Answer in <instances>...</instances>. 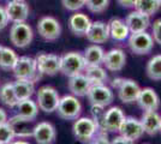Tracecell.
Returning a JSON list of instances; mask_svg holds the SVG:
<instances>
[{"mask_svg":"<svg viewBox=\"0 0 161 144\" xmlns=\"http://www.w3.org/2000/svg\"><path fill=\"white\" fill-rule=\"evenodd\" d=\"M112 87L118 91V97L123 103L136 102L138 94L141 91V87L138 83L135 82L134 79H126V78H115L112 81Z\"/></svg>","mask_w":161,"mask_h":144,"instance_id":"1","label":"cell"},{"mask_svg":"<svg viewBox=\"0 0 161 144\" xmlns=\"http://www.w3.org/2000/svg\"><path fill=\"white\" fill-rule=\"evenodd\" d=\"M99 124L93 118L82 117L75 120L72 126V132L76 139L80 143H90L96 131L99 130Z\"/></svg>","mask_w":161,"mask_h":144,"instance_id":"2","label":"cell"},{"mask_svg":"<svg viewBox=\"0 0 161 144\" xmlns=\"http://www.w3.org/2000/svg\"><path fill=\"white\" fill-rule=\"evenodd\" d=\"M12 71H14L16 79H30L35 83L42 76L37 71L36 59H34L31 56H27V55L18 58Z\"/></svg>","mask_w":161,"mask_h":144,"instance_id":"3","label":"cell"},{"mask_svg":"<svg viewBox=\"0 0 161 144\" xmlns=\"http://www.w3.org/2000/svg\"><path fill=\"white\" fill-rule=\"evenodd\" d=\"M58 117L63 120H76L80 117L82 113V103L75 95H64L60 97L57 110Z\"/></svg>","mask_w":161,"mask_h":144,"instance_id":"4","label":"cell"},{"mask_svg":"<svg viewBox=\"0 0 161 144\" xmlns=\"http://www.w3.org/2000/svg\"><path fill=\"white\" fill-rule=\"evenodd\" d=\"M84 69L86 61L80 52H67L60 56V72L64 76L72 77L83 72Z\"/></svg>","mask_w":161,"mask_h":144,"instance_id":"5","label":"cell"},{"mask_svg":"<svg viewBox=\"0 0 161 144\" xmlns=\"http://www.w3.org/2000/svg\"><path fill=\"white\" fill-rule=\"evenodd\" d=\"M154 39L152 34L146 31L140 33H131L128 37V46L130 51L137 55L149 54L154 48Z\"/></svg>","mask_w":161,"mask_h":144,"instance_id":"6","label":"cell"},{"mask_svg":"<svg viewBox=\"0 0 161 144\" xmlns=\"http://www.w3.org/2000/svg\"><path fill=\"white\" fill-rule=\"evenodd\" d=\"M60 96L58 91L51 85H43L36 93V102L39 109L43 110L45 113H53L57 110Z\"/></svg>","mask_w":161,"mask_h":144,"instance_id":"7","label":"cell"},{"mask_svg":"<svg viewBox=\"0 0 161 144\" xmlns=\"http://www.w3.org/2000/svg\"><path fill=\"white\" fill-rule=\"evenodd\" d=\"M34 39V33L31 27L27 22L14 23L10 29V41L17 48L28 47Z\"/></svg>","mask_w":161,"mask_h":144,"instance_id":"8","label":"cell"},{"mask_svg":"<svg viewBox=\"0 0 161 144\" xmlns=\"http://www.w3.org/2000/svg\"><path fill=\"white\" fill-rule=\"evenodd\" d=\"M87 97L90 104L107 107L114 100V94L112 89L106 85V83H96L92 84V87L88 90Z\"/></svg>","mask_w":161,"mask_h":144,"instance_id":"9","label":"cell"},{"mask_svg":"<svg viewBox=\"0 0 161 144\" xmlns=\"http://www.w3.org/2000/svg\"><path fill=\"white\" fill-rule=\"evenodd\" d=\"M37 31L46 41H55L60 37L61 25L57 18L52 16H45L37 22Z\"/></svg>","mask_w":161,"mask_h":144,"instance_id":"10","label":"cell"},{"mask_svg":"<svg viewBox=\"0 0 161 144\" xmlns=\"http://www.w3.org/2000/svg\"><path fill=\"white\" fill-rule=\"evenodd\" d=\"M36 65L41 75L54 76L60 72V56L53 53H40L37 54Z\"/></svg>","mask_w":161,"mask_h":144,"instance_id":"11","label":"cell"},{"mask_svg":"<svg viewBox=\"0 0 161 144\" xmlns=\"http://www.w3.org/2000/svg\"><path fill=\"white\" fill-rule=\"evenodd\" d=\"M124 119L125 114L123 109L117 106H113L107 110H105L100 121V127L105 129L107 132H118Z\"/></svg>","mask_w":161,"mask_h":144,"instance_id":"12","label":"cell"},{"mask_svg":"<svg viewBox=\"0 0 161 144\" xmlns=\"http://www.w3.org/2000/svg\"><path fill=\"white\" fill-rule=\"evenodd\" d=\"M5 10H6L8 21L12 23L27 22L29 12H30L29 5L24 0H10Z\"/></svg>","mask_w":161,"mask_h":144,"instance_id":"13","label":"cell"},{"mask_svg":"<svg viewBox=\"0 0 161 144\" xmlns=\"http://www.w3.org/2000/svg\"><path fill=\"white\" fill-rule=\"evenodd\" d=\"M126 64V54L120 48H113L103 55L102 65L111 72H119Z\"/></svg>","mask_w":161,"mask_h":144,"instance_id":"14","label":"cell"},{"mask_svg":"<svg viewBox=\"0 0 161 144\" xmlns=\"http://www.w3.org/2000/svg\"><path fill=\"white\" fill-rule=\"evenodd\" d=\"M118 132L120 133L121 136L128 138L131 143H134L137 139H140L143 136V133H144L141 120H138V119H136L134 117H125Z\"/></svg>","mask_w":161,"mask_h":144,"instance_id":"15","label":"cell"},{"mask_svg":"<svg viewBox=\"0 0 161 144\" xmlns=\"http://www.w3.org/2000/svg\"><path fill=\"white\" fill-rule=\"evenodd\" d=\"M86 37L89 42L95 43V45H101L105 43L109 39V28L108 23L101 21L92 22L90 27L88 29Z\"/></svg>","mask_w":161,"mask_h":144,"instance_id":"16","label":"cell"},{"mask_svg":"<svg viewBox=\"0 0 161 144\" xmlns=\"http://www.w3.org/2000/svg\"><path fill=\"white\" fill-rule=\"evenodd\" d=\"M33 137L36 143L39 144H51L55 142L57 131L55 127L48 121H41L34 126Z\"/></svg>","mask_w":161,"mask_h":144,"instance_id":"17","label":"cell"},{"mask_svg":"<svg viewBox=\"0 0 161 144\" xmlns=\"http://www.w3.org/2000/svg\"><path fill=\"white\" fill-rule=\"evenodd\" d=\"M7 123L11 126V129L14 131V137L18 138H29L33 136L34 126L31 120H28L24 118L19 117L18 114H16L10 119H7Z\"/></svg>","mask_w":161,"mask_h":144,"instance_id":"18","label":"cell"},{"mask_svg":"<svg viewBox=\"0 0 161 144\" xmlns=\"http://www.w3.org/2000/svg\"><path fill=\"white\" fill-rule=\"evenodd\" d=\"M125 23H126L129 30H130V34L131 33L146 31L150 25V17L148 14H144L140 11H137V10H135L126 16Z\"/></svg>","mask_w":161,"mask_h":144,"instance_id":"19","label":"cell"},{"mask_svg":"<svg viewBox=\"0 0 161 144\" xmlns=\"http://www.w3.org/2000/svg\"><path fill=\"white\" fill-rule=\"evenodd\" d=\"M67 87L72 95L77 97H83V96H87L88 90L92 87V82L83 72H80L78 75L69 77Z\"/></svg>","mask_w":161,"mask_h":144,"instance_id":"20","label":"cell"},{"mask_svg":"<svg viewBox=\"0 0 161 144\" xmlns=\"http://www.w3.org/2000/svg\"><path fill=\"white\" fill-rule=\"evenodd\" d=\"M136 102L138 103V106L143 110H158L159 107H160L159 95L152 88H143V89H141Z\"/></svg>","mask_w":161,"mask_h":144,"instance_id":"21","label":"cell"},{"mask_svg":"<svg viewBox=\"0 0 161 144\" xmlns=\"http://www.w3.org/2000/svg\"><path fill=\"white\" fill-rule=\"evenodd\" d=\"M90 24H92L90 18L82 12L76 11V13L69 18V29L75 36H86Z\"/></svg>","mask_w":161,"mask_h":144,"instance_id":"22","label":"cell"},{"mask_svg":"<svg viewBox=\"0 0 161 144\" xmlns=\"http://www.w3.org/2000/svg\"><path fill=\"white\" fill-rule=\"evenodd\" d=\"M161 117L156 110H144L141 118V124L144 133L149 136H155L159 132Z\"/></svg>","mask_w":161,"mask_h":144,"instance_id":"23","label":"cell"},{"mask_svg":"<svg viewBox=\"0 0 161 144\" xmlns=\"http://www.w3.org/2000/svg\"><path fill=\"white\" fill-rule=\"evenodd\" d=\"M16 108V114H18L19 117L31 120L34 121L37 114H39V106L36 101H33L31 97L30 99H25V100H19L17 104L14 106Z\"/></svg>","mask_w":161,"mask_h":144,"instance_id":"24","label":"cell"},{"mask_svg":"<svg viewBox=\"0 0 161 144\" xmlns=\"http://www.w3.org/2000/svg\"><path fill=\"white\" fill-rule=\"evenodd\" d=\"M108 28H109V37L117 42L125 41L130 35V30H129L128 25L125 21H123L120 18H113L108 23Z\"/></svg>","mask_w":161,"mask_h":144,"instance_id":"25","label":"cell"},{"mask_svg":"<svg viewBox=\"0 0 161 144\" xmlns=\"http://www.w3.org/2000/svg\"><path fill=\"white\" fill-rule=\"evenodd\" d=\"M103 55H105V51L103 48L93 43L92 46L86 48L84 51V61H86V66H93V65H101L102 60H103Z\"/></svg>","mask_w":161,"mask_h":144,"instance_id":"26","label":"cell"},{"mask_svg":"<svg viewBox=\"0 0 161 144\" xmlns=\"http://www.w3.org/2000/svg\"><path fill=\"white\" fill-rule=\"evenodd\" d=\"M14 89L18 101L30 99L35 93V82L30 79H16L14 83Z\"/></svg>","mask_w":161,"mask_h":144,"instance_id":"27","label":"cell"},{"mask_svg":"<svg viewBox=\"0 0 161 144\" xmlns=\"http://www.w3.org/2000/svg\"><path fill=\"white\" fill-rule=\"evenodd\" d=\"M84 75L89 78L92 84L96 83H106L108 81V76L106 69L101 67V65H93V66H86Z\"/></svg>","mask_w":161,"mask_h":144,"instance_id":"28","label":"cell"},{"mask_svg":"<svg viewBox=\"0 0 161 144\" xmlns=\"http://www.w3.org/2000/svg\"><path fill=\"white\" fill-rule=\"evenodd\" d=\"M0 101L7 107L14 108V106L18 102V99L14 93V83H5L0 87Z\"/></svg>","mask_w":161,"mask_h":144,"instance_id":"29","label":"cell"},{"mask_svg":"<svg viewBox=\"0 0 161 144\" xmlns=\"http://www.w3.org/2000/svg\"><path fill=\"white\" fill-rule=\"evenodd\" d=\"M146 72L152 81H161V54L154 55L148 60Z\"/></svg>","mask_w":161,"mask_h":144,"instance_id":"30","label":"cell"},{"mask_svg":"<svg viewBox=\"0 0 161 144\" xmlns=\"http://www.w3.org/2000/svg\"><path fill=\"white\" fill-rule=\"evenodd\" d=\"M18 55L14 49L8 47L3 48V54H1V60H0V69L4 71H12L18 60Z\"/></svg>","mask_w":161,"mask_h":144,"instance_id":"31","label":"cell"},{"mask_svg":"<svg viewBox=\"0 0 161 144\" xmlns=\"http://www.w3.org/2000/svg\"><path fill=\"white\" fill-rule=\"evenodd\" d=\"M159 8H160V5H159L158 0H137V3L135 5V10L144 14H148L149 17L156 13L159 11Z\"/></svg>","mask_w":161,"mask_h":144,"instance_id":"32","label":"cell"},{"mask_svg":"<svg viewBox=\"0 0 161 144\" xmlns=\"http://www.w3.org/2000/svg\"><path fill=\"white\" fill-rule=\"evenodd\" d=\"M109 0H86V6L93 13H102L107 10Z\"/></svg>","mask_w":161,"mask_h":144,"instance_id":"33","label":"cell"},{"mask_svg":"<svg viewBox=\"0 0 161 144\" xmlns=\"http://www.w3.org/2000/svg\"><path fill=\"white\" fill-rule=\"evenodd\" d=\"M14 131L8 123L0 124V144H8L14 141Z\"/></svg>","mask_w":161,"mask_h":144,"instance_id":"34","label":"cell"},{"mask_svg":"<svg viewBox=\"0 0 161 144\" xmlns=\"http://www.w3.org/2000/svg\"><path fill=\"white\" fill-rule=\"evenodd\" d=\"M61 4L67 11L76 12L83 6H86V0H61Z\"/></svg>","mask_w":161,"mask_h":144,"instance_id":"35","label":"cell"},{"mask_svg":"<svg viewBox=\"0 0 161 144\" xmlns=\"http://www.w3.org/2000/svg\"><path fill=\"white\" fill-rule=\"evenodd\" d=\"M152 36L154 42L161 46V18L156 19L152 25Z\"/></svg>","mask_w":161,"mask_h":144,"instance_id":"36","label":"cell"},{"mask_svg":"<svg viewBox=\"0 0 161 144\" xmlns=\"http://www.w3.org/2000/svg\"><path fill=\"white\" fill-rule=\"evenodd\" d=\"M90 143H109L107 131L102 127H99V130L96 131V133H95V136L93 137Z\"/></svg>","mask_w":161,"mask_h":144,"instance_id":"37","label":"cell"},{"mask_svg":"<svg viewBox=\"0 0 161 144\" xmlns=\"http://www.w3.org/2000/svg\"><path fill=\"white\" fill-rule=\"evenodd\" d=\"M103 113H105V107L92 104V115H93L92 118L94 119L96 123L99 124V126H100V121H101V119H102Z\"/></svg>","mask_w":161,"mask_h":144,"instance_id":"38","label":"cell"},{"mask_svg":"<svg viewBox=\"0 0 161 144\" xmlns=\"http://www.w3.org/2000/svg\"><path fill=\"white\" fill-rule=\"evenodd\" d=\"M8 22L10 21H8V17H7L5 7L0 6V30L5 29L7 27V24H8Z\"/></svg>","mask_w":161,"mask_h":144,"instance_id":"39","label":"cell"},{"mask_svg":"<svg viewBox=\"0 0 161 144\" xmlns=\"http://www.w3.org/2000/svg\"><path fill=\"white\" fill-rule=\"evenodd\" d=\"M111 143H113V144H129V143H131V142H130L126 137L121 136L120 133H119V136H115V137L111 141Z\"/></svg>","mask_w":161,"mask_h":144,"instance_id":"40","label":"cell"},{"mask_svg":"<svg viewBox=\"0 0 161 144\" xmlns=\"http://www.w3.org/2000/svg\"><path fill=\"white\" fill-rule=\"evenodd\" d=\"M118 4L123 7H126V8H130V7H135L137 0H117Z\"/></svg>","mask_w":161,"mask_h":144,"instance_id":"41","label":"cell"},{"mask_svg":"<svg viewBox=\"0 0 161 144\" xmlns=\"http://www.w3.org/2000/svg\"><path fill=\"white\" fill-rule=\"evenodd\" d=\"M6 121H7V114H6V112L3 109V108H0V124L6 123Z\"/></svg>","mask_w":161,"mask_h":144,"instance_id":"42","label":"cell"},{"mask_svg":"<svg viewBox=\"0 0 161 144\" xmlns=\"http://www.w3.org/2000/svg\"><path fill=\"white\" fill-rule=\"evenodd\" d=\"M3 48H4V46L0 45V60H1V54H3Z\"/></svg>","mask_w":161,"mask_h":144,"instance_id":"43","label":"cell"},{"mask_svg":"<svg viewBox=\"0 0 161 144\" xmlns=\"http://www.w3.org/2000/svg\"><path fill=\"white\" fill-rule=\"evenodd\" d=\"M159 132L161 133V123H160V127H159Z\"/></svg>","mask_w":161,"mask_h":144,"instance_id":"44","label":"cell"},{"mask_svg":"<svg viewBox=\"0 0 161 144\" xmlns=\"http://www.w3.org/2000/svg\"><path fill=\"white\" fill-rule=\"evenodd\" d=\"M159 1V5H160V7H161V0H158Z\"/></svg>","mask_w":161,"mask_h":144,"instance_id":"45","label":"cell"}]
</instances>
